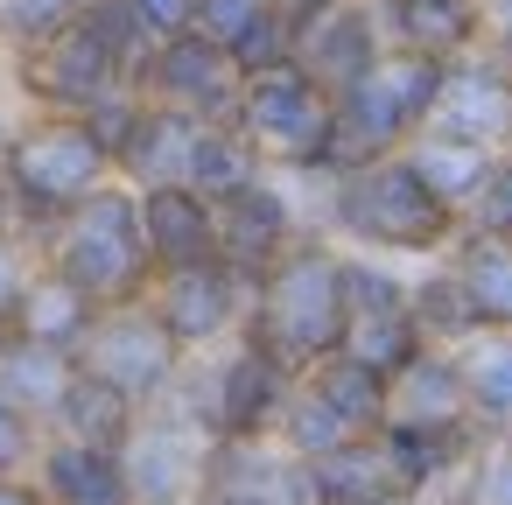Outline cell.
<instances>
[{
  "label": "cell",
  "mask_w": 512,
  "mask_h": 505,
  "mask_svg": "<svg viewBox=\"0 0 512 505\" xmlns=\"http://www.w3.org/2000/svg\"><path fill=\"white\" fill-rule=\"evenodd\" d=\"M92 323H99V302H92L78 281H64L57 267H36L29 288H22V302H15V323H8V330L78 358V344L92 337Z\"/></svg>",
  "instance_id": "obj_21"
},
{
  "label": "cell",
  "mask_w": 512,
  "mask_h": 505,
  "mask_svg": "<svg viewBox=\"0 0 512 505\" xmlns=\"http://www.w3.org/2000/svg\"><path fill=\"white\" fill-rule=\"evenodd\" d=\"M407 316H414V330H421L428 351H463L470 337H484V323H477V309H470V288L456 281L449 260H421V267H414V281H407Z\"/></svg>",
  "instance_id": "obj_24"
},
{
  "label": "cell",
  "mask_w": 512,
  "mask_h": 505,
  "mask_svg": "<svg viewBox=\"0 0 512 505\" xmlns=\"http://www.w3.org/2000/svg\"><path fill=\"white\" fill-rule=\"evenodd\" d=\"M204 449H211V435L176 400L141 407L134 435L120 442V470H127L134 505H197L204 498Z\"/></svg>",
  "instance_id": "obj_10"
},
{
  "label": "cell",
  "mask_w": 512,
  "mask_h": 505,
  "mask_svg": "<svg viewBox=\"0 0 512 505\" xmlns=\"http://www.w3.org/2000/svg\"><path fill=\"white\" fill-rule=\"evenodd\" d=\"M260 176H267V169H260V155L246 148V134H239L232 120L197 134V155H190V190H197V197L225 204L232 190H246V183H260Z\"/></svg>",
  "instance_id": "obj_31"
},
{
  "label": "cell",
  "mask_w": 512,
  "mask_h": 505,
  "mask_svg": "<svg viewBox=\"0 0 512 505\" xmlns=\"http://www.w3.org/2000/svg\"><path fill=\"white\" fill-rule=\"evenodd\" d=\"M295 43H302V22H295V8H281V0H274V8H267L225 57H232L239 78H267V71H288V64H295Z\"/></svg>",
  "instance_id": "obj_35"
},
{
  "label": "cell",
  "mask_w": 512,
  "mask_h": 505,
  "mask_svg": "<svg viewBox=\"0 0 512 505\" xmlns=\"http://www.w3.org/2000/svg\"><path fill=\"white\" fill-rule=\"evenodd\" d=\"M134 92H141L148 106H169V113L204 120V127H225V120L239 113L246 78L232 71V57H225L218 43H204L197 29H183V36L155 43V57H148V71H141Z\"/></svg>",
  "instance_id": "obj_12"
},
{
  "label": "cell",
  "mask_w": 512,
  "mask_h": 505,
  "mask_svg": "<svg viewBox=\"0 0 512 505\" xmlns=\"http://www.w3.org/2000/svg\"><path fill=\"white\" fill-rule=\"evenodd\" d=\"M407 260H379V253H344V309L358 316H400L407 309Z\"/></svg>",
  "instance_id": "obj_33"
},
{
  "label": "cell",
  "mask_w": 512,
  "mask_h": 505,
  "mask_svg": "<svg viewBox=\"0 0 512 505\" xmlns=\"http://www.w3.org/2000/svg\"><path fill=\"white\" fill-rule=\"evenodd\" d=\"M36 456H43V421L0 400V470H36Z\"/></svg>",
  "instance_id": "obj_41"
},
{
  "label": "cell",
  "mask_w": 512,
  "mask_h": 505,
  "mask_svg": "<svg viewBox=\"0 0 512 505\" xmlns=\"http://www.w3.org/2000/svg\"><path fill=\"white\" fill-rule=\"evenodd\" d=\"M274 8V0H197V15H190V29L204 36V43H218V50H232L260 15Z\"/></svg>",
  "instance_id": "obj_37"
},
{
  "label": "cell",
  "mask_w": 512,
  "mask_h": 505,
  "mask_svg": "<svg viewBox=\"0 0 512 505\" xmlns=\"http://www.w3.org/2000/svg\"><path fill=\"white\" fill-rule=\"evenodd\" d=\"M470 505H512V435L484 442L470 463Z\"/></svg>",
  "instance_id": "obj_40"
},
{
  "label": "cell",
  "mask_w": 512,
  "mask_h": 505,
  "mask_svg": "<svg viewBox=\"0 0 512 505\" xmlns=\"http://www.w3.org/2000/svg\"><path fill=\"white\" fill-rule=\"evenodd\" d=\"M43 267H57L64 281H78L99 309L148 302L155 260H148V239H141V190H127L120 176H113L106 190H92V197L43 239Z\"/></svg>",
  "instance_id": "obj_4"
},
{
  "label": "cell",
  "mask_w": 512,
  "mask_h": 505,
  "mask_svg": "<svg viewBox=\"0 0 512 505\" xmlns=\"http://www.w3.org/2000/svg\"><path fill=\"white\" fill-rule=\"evenodd\" d=\"M288 393H295V372L239 330L225 351L190 358L169 400H176V407H183L211 442H218V435H274V421H281Z\"/></svg>",
  "instance_id": "obj_6"
},
{
  "label": "cell",
  "mask_w": 512,
  "mask_h": 505,
  "mask_svg": "<svg viewBox=\"0 0 512 505\" xmlns=\"http://www.w3.org/2000/svg\"><path fill=\"white\" fill-rule=\"evenodd\" d=\"M477 449H484V435H477L470 421H456V428H407V421H386V428H379V456H386L393 484L414 491V498H428V491H442L449 477H463V470L477 463Z\"/></svg>",
  "instance_id": "obj_18"
},
{
  "label": "cell",
  "mask_w": 512,
  "mask_h": 505,
  "mask_svg": "<svg viewBox=\"0 0 512 505\" xmlns=\"http://www.w3.org/2000/svg\"><path fill=\"white\" fill-rule=\"evenodd\" d=\"M29 477L43 484V505H134L120 449H85L64 435H43V456Z\"/></svg>",
  "instance_id": "obj_19"
},
{
  "label": "cell",
  "mask_w": 512,
  "mask_h": 505,
  "mask_svg": "<svg viewBox=\"0 0 512 505\" xmlns=\"http://www.w3.org/2000/svg\"><path fill=\"white\" fill-rule=\"evenodd\" d=\"M498 155H505V162H512V134H505V148H498Z\"/></svg>",
  "instance_id": "obj_49"
},
{
  "label": "cell",
  "mask_w": 512,
  "mask_h": 505,
  "mask_svg": "<svg viewBox=\"0 0 512 505\" xmlns=\"http://www.w3.org/2000/svg\"><path fill=\"white\" fill-rule=\"evenodd\" d=\"M337 351H351L358 365H372L379 379H393V372H407L428 344H421V330H414V316L400 309V316H358L351 330H344V344Z\"/></svg>",
  "instance_id": "obj_34"
},
{
  "label": "cell",
  "mask_w": 512,
  "mask_h": 505,
  "mask_svg": "<svg viewBox=\"0 0 512 505\" xmlns=\"http://www.w3.org/2000/svg\"><path fill=\"white\" fill-rule=\"evenodd\" d=\"M463 225H470V232H491V239H512V162H505V155H498L491 183L477 190V204L463 211Z\"/></svg>",
  "instance_id": "obj_38"
},
{
  "label": "cell",
  "mask_w": 512,
  "mask_h": 505,
  "mask_svg": "<svg viewBox=\"0 0 512 505\" xmlns=\"http://www.w3.org/2000/svg\"><path fill=\"white\" fill-rule=\"evenodd\" d=\"M8 85L22 99V113H71V120H85L113 92H134V78L120 71V57L106 50V36L85 15L64 22L57 36H43L36 50L8 57Z\"/></svg>",
  "instance_id": "obj_8"
},
{
  "label": "cell",
  "mask_w": 512,
  "mask_h": 505,
  "mask_svg": "<svg viewBox=\"0 0 512 505\" xmlns=\"http://www.w3.org/2000/svg\"><path fill=\"white\" fill-rule=\"evenodd\" d=\"M274 442H281L288 456L316 463V456H330V449L358 442V428H351V421H337V414H330V407L295 379V393H288V407H281V421H274Z\"/></svg>",
  "instance_id": "obj_32"
},
{
  "label": "cell",
  "mask_w": 512,
  "mask_h": 505,
  "mask_svg": "<svg viewBox=\"0 0 512 505\" xmlns=\"http://www.w3.org/2000/svg\"><path fill=\"white\" fill-rule=\"evenodd\" d=\"M197 505H260V498H197Z\"/></svg>",
  "instance_id": "obj_48"
},
{
  "label": "cell",
  "mask_w": 512,
  "mask_h": 505,
  "mask_svg": "<svg viewBox=\"0 0 512 505\" xmlns=\"http://www.w3.org/2000/svg\"><path fill=\"white\" fill-rule=\"evenodd\" d=\"M36 267H43V253L22 232H0V330L15 323V302H22V288H29Z\"/></svg>",
  "instance_id": "obj_39"
},
{
  "label": "cell",
  "mask_w": 512,
  "mask_h": 505,
  "mask_svg": "<svg viewBox=\"0 0 512 505\" xmlns=\"http://www.w3.org/2000/svg\"><path fill=\"white\" fill-rule=\"evenodd\" d=\"M141 239H148L155 274H169V267H197V260L218 253V204L197 197L190 183L141 190Z\"/></svg>",
  "instance_id": "obj_17"
},
{
  "label": "cell",
  "mask_w": 512,
  "mask_h": 505,
  "mask_svg": "<svg viewBox=\"0 0 512 505\" xmlns=\"http://www.w3.org/2000/svg\"><path fill=\"white\" fill-rule=\"evenodd\" d=\"M295 239H309V218L295 211V190L281 183V176H260V183H246V190H232L225 204H218V260L253 288Z\"/></svg>",
  "instance_id": "obj_13"
},
{
  "label": "cell",
  "mask_w": 512,
  "mask_h": 505,
  "mask_svg": "<svg viewBox=\"0 0 512 505\" xmlns=\"http://www.w3.org/2000/svg\"><path fill=\"white\" fill-rule=\"evenodd\" d=\"M302 22V43H295V64L337 99L344 85H358L379 57H386V36H379V15L372 0H337V8H316V15H295Z\"/></svg>",
  "instance_id": "obj_14"
},
{
  "label": "cell",
  "mask_w": 512,
  "mask_h": 505,
  "mask_svg": "<svg viewBox=\"0 0 512 505\" xmlns=\"http://www.w3.org/2000/svg\"><path fill=\"white\" fill-rule=\"evenodd\" d=\"M330 120L337 106L302 64L246 78L239 113H232V127L246 134L267 176H330Z\"/></svg>",
  "instance_id": "obj_7"
},
{
  "label": "cell",
  "mask_w": 512,
  "mask_h": 505,
  "mask_svg": "<svg viewBox=\"0 0 512 505\" xmlns=\"http://www.w3.org/2000/svg\"><path fill=\"white\" fill-rule=\"evenodd\" d=\"M134 421H141V407H134L120 386L78 372V379L64 386V400H57V414H50V435L85 442V449H120V442L134 435Z\"/></svg>",
  "instance_id": "obj_28"
},
{
  "label": "cell",
  "mask_w": 512,
  "mask_h": 505,
  "mask_svg": "<svg viewBox=\"0 0 512 505\" xmlns=\"http://www.w3.org/2000/svg\"><path fill=\"white\" fill-rule=\"evenodd\" d=\"M463 365V400H470V428L484 442L512 435V330H484L456 351Z\"/></svg>",
  "instance_id": "obj_27"
},
{
  "label": "cell",
  "mask_w": 512,
  "mask_h": 505,
  "mask_svg": "<svg viewBox=\"0 0 512 505\" xmlns=\"http://www.w3.org/2000/svg\"><path fill=\"white\" fill-rule=\"evenodd\" d=\"M246 302H253V288H246L218 253L197 260V267H169V274H155V288H148V309L162 316V330H169L190 358L225 351V344L246 330Z\"/></svg>",
  "instance_id": "obj_11"
},
{
  "label": "cell",
  "mask_w": 512,
  "mask_h": 505,
  "mask_svg": "<svg viewBox=\"0 0 512 505\" xmlns=\"http://www.w3.org/2000/svg\"><path fill=\"white\" fill-rule=\"evenodd\" d=\"M351 330V309H344V246L309 232L295 239L260 281H253V302H246V337L260 351H274L295 379L330 358Z\"/></svg>",
  "instance_id": "obj_2"
},
{
  "label": "cell",
  "mask_w": 512,
  "mask_h": 505,
  "mask_svg": "<svg viewBox=\"0 0 512 505\" xmlns=\"http://www.w3.org/2000/svg\"><path fill=\"white\" fill-rule=\"evenodd\" d=\"M386 491H400V484L379 456V435H358L309 463V505H379Z\"/></svg>",
  "instance_id": "obj_30"
},
{
  "label": "cell",
  "mask_w": 512,
  "mask_h": 505,
  "mask_svg": "<svg viewBox=\"0 0 512 505\" xmlns=\"http://www.w3.org/2000/svg\"><path fill=\"white\" fill-rule=\"evenodd\" d=\"M113 183V155L92 141L85 120L71 113H22L0 141V190H8L15 232L43 253V239L92 197Z\"/></svg>",
  "instance_id": "obj_3"
},
{
  "label": "cell",
  "mask_w": 512,
  "mask_h": 505,
  "mask_svg": "<svg viewBox=\"0 0 512 505\" xmlns=\"http://www.w3.org/2000/svg\"><path fill=\"white\" fill-rule=\"evenodd\" d=\"M386 421H407V428H456V421H470L456 351H421L407 372H393V414Z\"/></svg>",
  "instance_id": "obj_25"
},
{
  "label": "cell",
  "mask_w": 512,
  "mask_h": 505,
  "mask_svg": "<svg viewBox=\"0 0 512 505\" xmlns=\"http://www.w3.org/2000/svg\"><path fill=\"white\" fill-rule=\"evenodd\" d=\"M85 15V0H0V57H22L64 22Z\"/></svg>",
  "instance_id": "obj_36"
},
{
  "label": "cell",
  "mask_w": 512,
  "mask_h": 505,
  "mask_svg": "<svg viewBox=\"0 0 512 505\" xmlns=\"http://www.w3.org/2000/svg\"><path fill=\"white\" fill-rule=\"evenodd\" d=\"M428 127L435 134H456V141H477V148H505V134H512V71L491 50L449 64Z\"/></svg>",
  "instance_id": "obj_15"
},
{
  "label": "cell",
  "mask_w": 512,
  "mask_h": 505,
  "mask_svg": "<svg viewBox=\"0 0 512 505\" xmlns=\"http://www.w3.org/2000/svg\"><path fill=\"white\" fill-rule=\"evenodd\" d=\"M71 379H78V358L71 351H50L36 337L0 330V400L22 407L29 421H43V435H50V414H57V400H64Z\"/></svg>",
  "instance_id": "obj_22"
},
{
  "label": "cell",
  "mask_w": 512,
  "mask_h": 505,
  "mask_svg": "<svg viewBox=\"0 0 512 505\" xmlns=\"http://www.w3.org/2000/svg\"><path fill=\"white\" fill-rule=\"evenodd\" d=\"M400 155L414 162V176H421L456 218L477 204V190H484L491 169H498V148H477V141H456V134H435V127H421Z\"/></svg>",
  "instance_id": "obj_23"
},
{
  "label": "cell",
  "mask_w": 512,
  "mask_h": 505,
  "mask_svg": "<svg viewBox=\"0 0 512 505\" xmlns=\"http://www.w3.org/2000/svg\"><path fill=\"white\" fill-rule=\"evenodd\" d=\"M127 8L141 15V29H148L155 43H169V36H183V29H190L197 0H127Z\"/></svg>",
  "instance_id": "obj_42"
},
{
  "label": "cell",
  "mask_w": 512,
  "mask_h": 505,
  "mask_svg": "<svg viewBox=\"0 0 512 505\" xmlns=\"http://www.w3.org/2000/svg\"><path fill=\"white\" fill-rule=\"evenodd\" d=\"M484 8V29H512V0H477Z\"/></svg>",
  "instance_id": "obj_45"
},
{
  "label": "cell",
  "mask_w": 512,
  "mask_h": 505,
  "mask_svg": "<svg viewBox=\"0 0 512 505\" xmlns=\"http://www.w3.org/2000/svg\"><path fill=\"white\" fill-rule=\"evenodd\" d=\"M0 232H15V211H8V190H0Z\"/></svg>",
  "instance_id": "obj_47"
},
{
  "label": "cell",
  "mask_w": 512,
  "mask_h": 505,
  "mask_svg": "<svg viewBox=\"0 0 512 505\" xmlns=\"http://www.w3.org/2000/svg\"><path fill=\"white\" fill-rule=\"evenodd\" d=\"M281 8H295V15H316V8H337V0H281Z\"/></svg>",
  "instance_id": "obj_46"
},
{
  "label": "cell",
  "mask_w": 512,
  "mask_h": 505,
  "mask_svg": "<svg viewBox=\"0 0 512 505\" xmlns=\"http://www.w3.org/2000/svg\"><path fill=\"white\" fill-rule=\"evenodd\" d=\"M442 71H449V64H428V57H414V50H386L358 85H344V92L330 99V106H337V120H330V176L400 155V148L428 127V113H435V99H442Z\"/></svg>",
  "instance_id": "obj_5"
},
{
  "label": "cell",
  "mask_w": 512,
  "mask_h": 505,
  "mask_svg": "<svg viewBox=\"0 0 512 505\" xmlns=\"http://www.w3.org/2000/svg\"><path fill=\"white\" fill-rule=\"evenodd\" d=\"M379 8H393V0H379Z\"/></svg>",
  "instance_id": "obj_50"
},
{
  "label": "cell",
  "mask_w": 512,
  "mask_h": 505,
  "mask_svg": "<svg viewBox=\"0 0 512 505\" xmlns=\"http://www.w3.org/2000/svg\"><path fill=\"white\" fill-rule=\"evenodd\" d=\"M456 267V281L470 288V309L484 330H512V239H491V232H456V246L442 253Z\"/></svg>",
  "instance_id": "obj_29"
},
{
  "label": "cell",
  "mask_w": 512,
  "mask_h": 505,
  "mask_svg": "<svg viewBox=\"0 0 512 505\" xmlns=\"http://www.w3.org/2000/svg\"><path fill=\"white\" fill-rule=\"evenodd\" d=\"M197 134L204 120L190 113H169V106H141V127L127 134L113 176L127 190H162V183H190V155H197Z\"/></svg>",
  "instance_id": "obj_20"
},
{
  "label": "cell",
  "mask_w": 512,
  "mask_h": 505,
  "mask_svg": "<svg viewBox=\"0 0 512 505\" xmlns=\"http://www.w3.org/2000/svg\"><path fill=\"white\" fill-rule=\"evenodd\" d=\"M463 218L414 176L407 155L365 162L330 176V211H323V239H337L344 253H379V260H442L456 246Z\"/></svg>",
  "instance_id": "obj_1"
},
{
  "label": "cell",
  "mask_w": 512,
  "mask_h": 505,
  "mask_svg": "<svg viewBox=\"0 0 512 505\" xmlns=\"http://www.w3.org/2000/svg\"><path fill=\"white\" fill-rule=\"evenodd\" d=\"M302 386H309L337 421H351L358 435H379V428H386V414H393V379H379V372H372V365H358L351 351L316 358V365L302 372Z\"/></svg>",
  "instance_id": "obj_26"
},
{
  "label": "cell",
  "mask_w": 512,
  "mask_h": 505,
  "mask_svg": "<svg viewBox=\"0 0 512 505\" xmlns=\"http://www.w3.org/2000/svg\"><path fill=\"white\" fill-rule=\"evenodd\" d=\"M0 64H8V57H0ZM22 120V99H15V85L8 78H0V141H8V127Z\"/></svg>",
  "instance_id": "obj_44"
},
{
  "label": "cell",
  "mask_w": 512,
  "mask_h": 505,
  "mask_svg": "<svg viewBox=\"0 0 512 505\" xmlns=\"http://www.w3.org/2000/svg\"><path fill=\"white\" fill-rule=\"evenodd\" d=\"M183 365H190V351L162 330V316H155L148 302L99 309L92 337L78 344V372H92V379L120 386L134 407L169 400V393H176V379H183Z\"/></svg>",
  "instance_id": "obj_9"
},
{
  "label": "cell",
  "mask_w": 512,
  "mask_h": 505,
  "mask_svg": "<svg viewBox=\"0 0 512 505\" xmlns=\"http://www.w3.org/2000/svg\"><path fill=\"white\" fill-rule=\"evenodd\" d=\"M379 36L386 50H414L428 64H463L484 50V8L477 0H393V8H379Z\"/></svg>",
  "instance_id": "obj_16"
},
{
  "label": "cell",
  "mask_w": 512,
  "mask_h": 505,
  "mask_svg": "<svg viewBox=\"0 0 512 505\" xmlns=\"http://www.w3.org/2000/svg\"><path fill=\"white\" fill-rule=\"evenodd\" d=\"M0 505H43V484L29 470H0Z\"/></svg>",
  "instance_id": "obj_43"
}]
</instances>
